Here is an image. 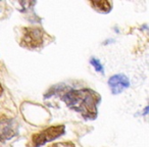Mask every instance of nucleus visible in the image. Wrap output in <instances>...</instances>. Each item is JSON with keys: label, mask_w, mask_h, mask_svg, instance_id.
<instances>
[{"label": "nucleus", "mask_w": 149, "mask_h": 147, "mask_svg": "<svg viewBox=\"0 0 149 147\" xmlns=\"http://www.w3.org/2000/svg\"><path fill=\"white\" fill-rule=\"evenodd\" d=\"M68 90H70V88H68L65 84H57V85H54L53 87L50 88V89L48 90L47 93L44 95V97L50 98L54 95H57V94H59V93H62L63 91H65V92L68 91Z\"/></svg>", "instance_id": "obj_7"}, {"label": "nucleus", "mask_w": 149, "mask_h": 147, "mask_svg": "<svg viewBox=\"0 0 149 147\" xmlns=\"http://www.w3.org/2000/svg\"><path fill=\"white\" fill-rule=\"evenodd\" d=\"M44 31L38 27L25 28L21 38V46L28 49H37L44 43Z\"/></svg>", "instance_id": "obj_3"}, {"label": "nucleus", "mask_w": 149, "mask_h": 147, "mask_svg": "<svg viewBox=\"0 0 149 147\" xmlns=\"http://www.w3.org/2000/svg\"><path fill=\"white\" fill-rule=\"evenodd\" d=\"M62 144H55V145H52L51 147H61Z\"/></svg>", "instance_id": "obj_11"}, {"label": "nucleus", "mask_w": 149, "mask_h": 147, "mask_svg": "<svg viewBox=\"0 0 149 147\" xmlns=\"http://www.w3.org/2000/svg\"><path fill=\"white\" fill-rule=\"evenodd\" d=\"M68 108L79 112L85 120L94 121L98 116V105L101 96L92 89H70L61 96Z\"/></svg>", "instance_id": "obj_1"}, {"label": "nucleus", "mask_w": 149, "mask_h": 147, "mask_svg": "<svg viewBox=\"0 0 149 147\" xmlns=\"http://www.w3.org/2000/svg\"><path fill=\"white\" fill-rule=\"evenodd\" d=\"M17 133H19V126L13 118H0V142L10 140L15 136H17Z\"/></svg>", "instance_id": "obj_4"}, {"label": "nucleus", "mask_w": 149, "mask_h": 147, "mask_svg": "<svg viewBox=\"0 0 149 147\" xmlns=\"http://www.w3.org/2000/svg\"><path fill=\"white\" fill-rule=\"evenodd\" d=\"M147 114H148V106H146L144 109V112H143V116H147Z\"/></svg>", "instance_id": "obj_9"}, {"label": "nucleus", "mask_w": 149, "mask_h": 147, "mask_svg": "<svg viewBox=\"0 0 149 147\" xmlns=\"http://www.w3.org/2000/svg\"><path fill=\"white\" fill-rule=\"evenodd\" d=\"M108 87L113 95H118L130 87V80L125 74H116L108 79Z\"/></svg>", "instance_id": "obj_5"}, {"label": "nucleus", "mask_w": 149, "mask_h": 147, "mask_svg": "<svg viewBox=\"0 0 149 147\" xmlns=\"http://www.w3.org/2000/svg\"><path fill=\"white\" fill-rule=\"evenodd\" d=\"M2 94H3V87H2V85L0 84V96L2 95Z\"/></svg>", "instance_id": "obj_10"}, {"label": "nucleus", "mask_w": 149, "mask_h": 147, "mask_svg": "<svg viewBox=\"0 0 149 147\" xmlns=\"http://www.w3.org/2000/svg\"><path fill=\"white\" fill-rule=\"evenodd\" d=\"M91 6L95 9L97 13H109L112 9V3L107 0H99V1H90Z\"/></svg>", "instance_id": "obj_6"}, {"label": "nucleus", "mask_w": 149, "mask_h": 147, "mask_svg": "<svg viewBox=\"0 0 149 147\" xmlns=\"http://www.w3.org/2000/svg\"><path fill=\"white\" fill-rule=\"evenodd\" d=\"M65 133V127L63 125L51 126L41 132L34 134L31 139V147H42L46 143L54 141L55 139L61 137Z\"/></svg>", "instance_id": "obj_2"}, {"label": "nucleus", "mask_w": 149, "mask_h": 147, "mask_svg": "<svg viewBox=\"0 0 149 147\" xmlns=\"http://www.w3.org/2000/svg\"><path fill=\"white\" fill-rule=\"evenodd\" d=\"M89 61H90V64L93 66L94 70H95L96 72L101 74V75H104V68H103V65H102L101 61H100L98 58H96L93 56V57L90 58Z\"/></svg>", "instance_id": "obj_8"}]
</instances>
